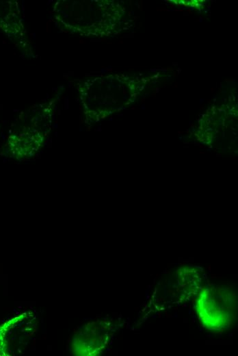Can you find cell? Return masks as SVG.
<instances>
[{
  "mask_svg": "<svg viewBox=\"0 0 238 356\" xmlns=\"http://www.w3.org/2000/svg\"><path fill=\"white\" fill-rule=\"evenodd\" d=\"M196 311L204 325L216 330L228 327L235 315V299L224 287H211L199 294Z\"/></svg>",
  "mask_w": 238,
  "mask_h": 356,
  "instance_id": "cell-1",
  "label": "cell"
}]
</instances>
